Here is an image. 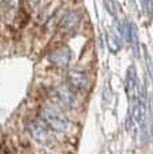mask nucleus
<instances>
[{"label":"nucleus","mask_w":153,"mask_h":154,"mask_svg":"<svg viewBox=\"0 0 153 154\" xmlns=\"http://www.w3.org/2000/svg\"><path fill=\"white\" fill-rule=\"evenodd\" d=\"M55 94H57V97H58V99H59V102L63 103L64 106L70 107V106L74 105V102H75V95H74V93L71 91V88H70V87L62 86V87L57 88Z\"/></svg>","instance_id":"nucleus-7"},{"label":"nucleus","mask_w":153,"mask_h":154,"mask_svg":"<svg viewBox=\"0 0 153 154\" xmlns=\"http://www.w3.org/2000/svg\"><path fill=\"white\" fill-rule=\"evenodd\" d=\"M142 3V8L145 11L146 15H152L153 14V0H141Z\"/></svg>","instance_id":"nucleus-9"},{"label":"nucleus","mask_w":153,"mask_h":154,"mask_svg":"<svg viewBox=\"0 0 153 154\" xmlns=\"http://www.w3.org/2000/svg\"><path fill=\"white\" fill-rule=\"evenodd\" d=\"M105 2V5H106V10L110 12L113 16H116V14H117V8H116V3L113 2V0H104Z\"/></svg>","instance_id":"nucleus-11"},{"label":"nucleus","mask_w":153,"mask_h":154,"mask_svg":"<svg viewBox=\"0 0 153 154\" xmlns=\"http://www.w3.org/2000/svg\"><path fill=\"white\" fill-rule=\"evenodd\" d=\"M67 81H69L70 87L76 88V90H81V88H85L89 83L87 81V76L83 71L79 70H71L69 74H67Z\"/></svg>","instance_id":"nucleus-5"},{"label":"nucleus","mask_w":153,"mask_h":154,"mask_svg":"<svg viewBox=\"0 0 153 154\" xmlns=\"http://www.w3.org/2000/svg\"><path fill=\"white\" fill-rule=\"evenodd\" d=\"M106 40H108V46L111 52L116 54V52H118L120 50H121V38L118 36V34H117L116 31L109 32Z\"/></svg>","instance_id":"nucleus-8"},{"label":"nucleus","mask_w":153,"mask_h":154,"mask_svg":"<svg viewBox=\"0 0 153 154\" xmlns=\"http://www.w3.org/2000/svg\"><path fill=\"white\" fill-rule=\"evenodd\" d=\"M40 118H42L43 123L48 129H51L52 131L62 133V131H66L67 127H69L67 118L59 110L52 107V106H45V107H42V110H40Z\"/></svg>","instance_id":"nucleus-1"},{"label":"nucleus","mask_w":153,"mask_h":154,"mask_svg":"<svg viewBox=\"0 0 153 154\" xmlns=\"http://www.w3.org/2000/svg\"><path fill=\"white\" fill-rule=\"evenodd\" d=\"M126 93H128L129 99L132 100V103L138 98V79H137V72L134 66H130L126 71Z\"/></svg>","instance_id":"nucleus-3"},{"label":"nucleus","mask_w":153,"mask_h":154,"mask_svg":"<svg viewBox=\"0 0 153 154\" xmlns=\"http://www.w3.org/2000/svg\"><path fill=\"white\" fill-rule=\"evenodd\" d=\"M48 60L51 64L58 67H66L71 60V50L69 47L63 46L59 48L54 50L51 54L48 55Z\"/></svg>","instance_id":"nucleus-2"},{"label":"nucleus","mask_w":153,"mask_h":154,"mask_svg":"<svg viewBox=\"0 0 153 154\" xmlns=\"http://www.w3.org/2000/svg\"><path fill=\"white\" fill-rule=\"evenodd\" d=\"M35 2H36V0H35Z\"/></svg>","instance_id":"nucleus-12"},{"label":"nucleus","mask_w":153,"mask_h":154,"mask_svg":"<svg viewBox=\"0 0 153 154\" xmlns=\"http://www.w3.org/2000/svg\"><path fill=\"white\" fill-rule=\"evenodd\" d=\"M79 22H81V14L79 12L73 11V12L67 14L61 23L62 32H63V34H70V32H73L76 27H78Z\"/></svg>","instance_id":"nucleus-6"},{"label":"nucleus","mask_w":153,"mask_h":154,"mask_svg":"<svg viewBox=\"0 0 153 154\" xmlns=\"http://www.w3.org/2000/svg\"><path fill=\"white\" fill-rule=\"evenodd\" d=\"M28 133L32 138L39 143H47L48 142V131H47L45 123H40L39 121H32L27 126Z\"/></svg>","instance_id":"nucleus-4"},{"label":"nucleus","mask_w":153,"mask_h":154,"mask_svg":"<svg viewBox=\"0 0 153 154\" xmlns=\"http://www.w3.org/2000/svg\"><path fill=\"white\" fill-rule=\"evenodd\" d=\"M145 63H146V69H148V72H149V76L153 81V62H152V58L149 56V54L145 51Z\"/></svg>","instance_id":"nucleus-10"}]
</instances>
